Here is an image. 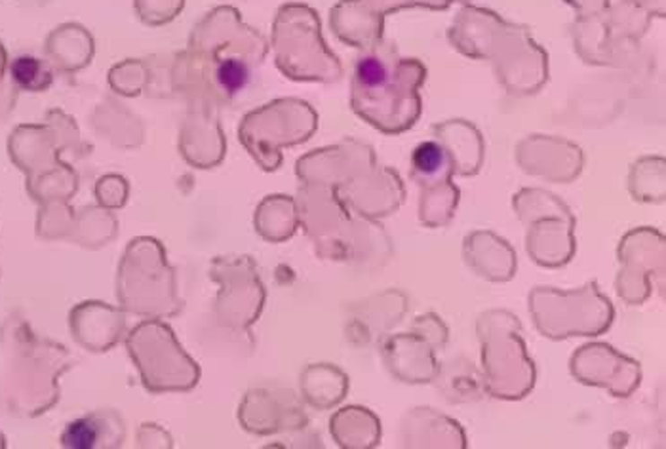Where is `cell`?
Masks as SVG:
<instances>
[{
	"label": "cell",
	"instance_id": "3",
	"mask_svg": "<svg viewBox=\"0 0 666 449\" xmlns=\"http://www.w3.org/2000/svg\"><path fill=\"white\" fill-rule=\"evenodd\" d=\"M444 164H445V151L442 149V145L435 142L421 143L411 154L413 174L421 176L425 179L438 176L442 172Z\"/></svg>",
	"mask_w": 666,
	"mask_h": 449
},
{
	"label": "cell",
	"instance_id": "1",
	"mask_svg": "<svg viewBox=\"0 0 666 449\" xmlns=\"http://www.w3.org/2000/svg\"><path fill=\"white\" fill-rule=\"evenodd\" d=\"M10 74L15 86L25 91H42L54 81L50 67L35 56H18L10 65Z\"/></svg>",
	"mask_w": 666,
	"mask_h": 449
},
{
	"label": "cell",
	"instance_id": "4",
	"mask_svg": "<svg viewBox=\"0 0 666 449\" xmlns=\"http://www.w3.org/2000/svg\"><path fill=\"white\" fill-rule=\"evenodd\" d=\"M356 84L364 90H379L389 82V69L377 56H364L354 69Z\"/></svg>",
	"mask_w": 666,
	"mask_h": 449
},
{
	"label": "cell",
	"instance_id": "5",
	"mask_svg": "<svg viewBox=\"0 0 666 449\" xmlns=\"http://www.w3.org/2000/svg\"><path fill=\"white\" fill-rule=\"evenodd\" d=\"M64 445L67 447H94L99 440V425L94 417H82L73 421L64 432Z\"/></svg>",
	"mask_w": 666,
	"mask_h": 449
},
{
	"label": "cell",
	"instance_id": "2",
	"mask_svg": "<svg viewBox=\"0 0 666 449\" xmlns=\"http://www.w3.org/2000/svg\"><path fill=\"white\" fill-rule=\"evenodd\" d=\"M250 67L238 57H225L218 64V69H215V81H218L220 88L229 96L240 94L250 84Z\"/></svg>",
	"mask_w": 666,
	"mask_h": 449
}]
</instances>
